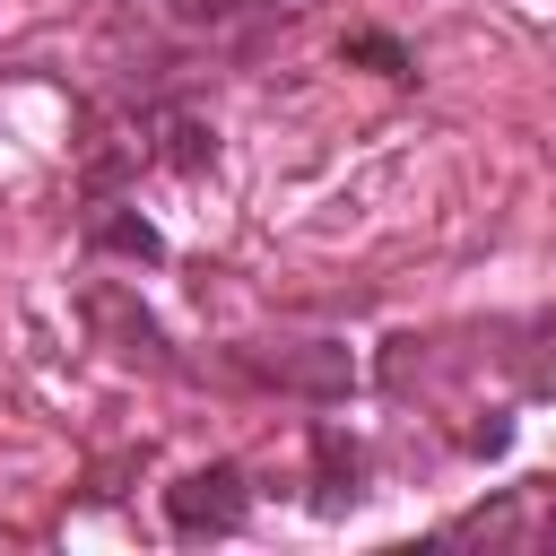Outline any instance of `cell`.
I'll return each instance as SVG.
<instances>
[{
    "label": "cell",
    "mask_w": 556,
    "mask_h": 556,
    "mask_svg": "<svg viewBox=\"0 0 556 556\" xmlns=\"http://www.w3.org/2000/svg\"><path fill=\"white\" fill-rule=\"evenodd\" d=\"M165 521H174V539H235V530L252 521V486H243V469H235V460L182 469V478L165 486Z\"/></svg>",
    "instance_id": "1"
},
{
    "label": "cell",
    "mask_w": 556,
    "mask_h": 556,
    "mask_svg": "<svg viewBox=\"0 0 556 556\" xmlns=\"http://www.w3.org/2000/svg\"><path fill=\"white\" fill-rule=\"evenodd\" d=\"M443 539H486V547H556V478L530 486V504H478L460 521H443Z\"/></svg>",
    "instance_id": "2"
},
{
    "label": "cell",
    "mask_w": 556,
    "mask_h": 556,
    "mask_svg": "<svg viewBox=\"0 0 556 556\" xmlns=\"http://www.w3.org/2000/svg\"><path fill=\"white\" fill-rule=\"evenodd\" d=\"M87 321H96V330H113V348H122L130 365H156V374H174V356H165V330H156V321H148V313H139L122 287H96V295H87Z\"/></svg>",
    "instance_id": "3"
},
{
    "label": "cell",
    "mask_w": 556,
    "mask_h": 556,
    "mask_svg": "<svg viewBox=\"0 0 556 556\" xmlns=\"http://www.w3.org/2000/svg\"><path fill=\"white\" fill-rule=\"evenodd\" d=\"M243 374L278 382V391H348V356L313 348V356H243Z\"/></svg>",
    "instance_id": "4"
},
{
    "label": "cell",
    "mask_w": 556,
    "mask_h": 556,
    "mask_svg": "<svg viewBox=\"0 0 556 556\" xmlns=\"http://www.w3.org/2000/svg\"><path fill=\"white\" fill-rule=\"evenodd\" d=\"M313 469H321V486H313V513H348L356 504V443L339 434V426H313Z\"/></svg>",
    "instance_id": "5"
},
{
    "label": "cell",
    "mask_w": 556,
    "mask_h": 556,
    "mask_svg": "<svg viewBox=\"0 0 556 556\" xmlns=\"http://www.w3.org/2000/svg\"><path fill=\"white\" fill-rule=\"evenodd\" d=\"M87 243L96 252H122V261H156L165 243H156V226L148 217H130V208H113V200H96L87 208Z\"/></svg>",
    "instance_id": "6"
},
{
    "label": "cell",
    "mask_w": 556,
    "mask_h": 556,
    "mask_svg": "<svg viewBox=\"0 0 556 556\" xmlns=\"http://www.w3.org/2000/svg\"><path fill=\"white\" fill-rule=\"evenodd\" d=\"M156 156H165L174 174H208V165H217V130L191 122V113H156Z\"/></svg>",
    "instance_id": "7"
},
{
    "label": "cell",
    "mask_w": 556,
    "mask_h": 556,
    "mask_svg": "<svg viewBox=\"0 0 556 556\" xmlns=\"http://www.w3.org/2000/svg\"><path fill=\"white\" fill-rule=\"evenodd\" d=\"M339 61H374L382 78H417V52H408L400 35H374V26H365V35H348V43H339Z\"/></svg>",
    "instance_id": "8"
},
{
    "label": "cell",
    "mask_w": 556,
    "mask_h": 556,
    "mask_svg": "<svg viewBox=\"0 0 556 556\" xmlns=\"http://www.w3.org/2000/svg\"><path fill=\"white\" fill-rule=\"evenodd\" d=\"M243 9H278V0H182L191 26H226V17H243Z\"/></svg>",
    "instance_id": "9"
}]
</instances>
